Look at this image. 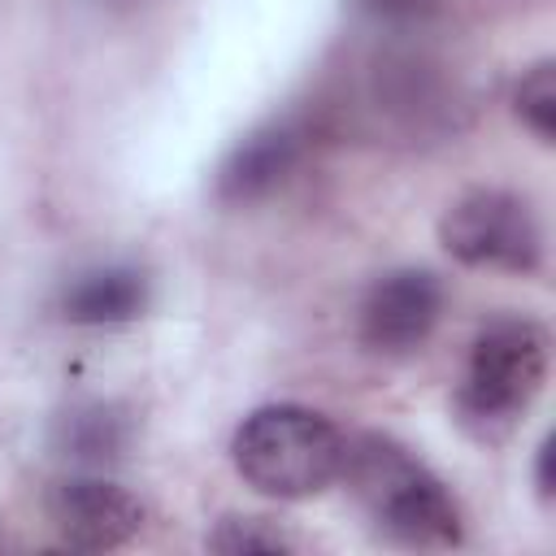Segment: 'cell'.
<instances>
[{"instance_id": "obj_8", "label": "cell", "mask_w": 556, "mask_h": 556, "mask_svg": "<svg viewBox=\"0 0 556 556\" xmlns=\"http://www.w3.org/2000/svg\"><path fill=\"white\" fill-rule=\"evenodd\" d=\"M304 156V130L291 122H274L252 130L243 143H235V152L226 156L222 174H217V195L230 204H248L269 195Z\"/></svg>"}, {"instance_id": "obj_13", "label": "cell", "mask_w": 556, "mask_h": 556, "mask_svg": "<svg viewBox=\"0 0 556 556\" xmlns=\"http://www.w3.org/2000/svg\"><path fill=\"white\" fill-rule=\"evenodd\" d=\"M356 4L387 26H413V22H426L443 9V0H356Z\"/></svg>"}, {"instance_id": "obj_1", "label": "cell", "mask_w": 556, "mask_h": 556, "mask_svg": "<svg viewBox=\"0 0 556 556\" xmlns=\"http://www.w3.org/2000/svg\"><path fill=\"white\" fill-rule=\"evenodd\" d=\"M361 500L365 517L404 547H456L465 534V517L456 495L417 460L404 443L387 434H356L348 439L343 469H339Z\"/></svg>"}, {"instance_id": "obj_10", "label": "cell", "mask_w": 556, "mask_h": 556, "mask_svg": "<svg viewBox=\"0 0 556 556\" xmlns=\"http://www.w3.org/2000/svg\"><path fill=\"white\" fill-rule=\"evenodd\" d=\"M126 439H130V426L109 404H87V408H74L61 417V447L74 460H87V465L117 460Z\"/></svg>"}, {"instance_id": "obj_2", "label": "cell", "mask_w": 556, "mask_h": 556, "mask_svg": "<svg viewBox=\"0 0 556 556\" xmlns=\"http://www.w3.org/2000/svg\"><path fill=\"white\" fill-rule=\"evenodd\" d=\"M343 430L304 404H269L243 417L230 439V460L248 486L274 500H308L343 469Z\"/></svg>"}, {"instance_id": "obj_3", "label": "cell", "mask_w": 556, "mask_h": 556, "mask_svg": "<svg viewBox=\"0 0 556 556\" xmlns=\"http://www.w3.org/2000/svg\"><path fill=\"white\" fill-rule=\"evenodd\" d=\"M552 365V339L539 321L500 317L482 326L469 348L465 382H460V413L482 434L508 430L543 391Z\"/></svg>"}, {"instance_id": "obj_14", "label": "cell", "mask_w": 556, "mask_h": 556, "mask_svg": "<svg viewBox=\"0 0 556 556\" xmlns=\"http://www.w3.org/2000/svg\"><path fill=\"white\" fill-rule=\"evenodd\" d=\"M539 491L552 495V439L539 443Z\"/></svg>"}, {"instance_id": "obj_5", "label": "cell", "mask_w": 556, "mask_h": 556, "mask_svg": "<svg viewBox=\"0 0 556 556\" xmlns=\"http://www.w3.org/2000/svg\"><path fill=\"white\" fill-rule=\"evenodd\" d=\"M365 100H369V113L400 135H439L452 126V113L460 104L456 83H447L439 65L413 52L378 56Z\"/></svg>"}, {"instance_id": "obj_4", "label": "cell", "mask_w": 556, "mask_h": 556, "mask_svg": "<svg viewBox=\"0 0 556 556\" xmlns=\"http://www.w3.org/2000/svg\"><path fill=\"white\" fill-rule=\"evenodd\" d=\"M439 243L473 269L534 274L543 265V226L530 200L500 187H478L447 204L439 222Z\"/></svg>"}, {"instance_id": "obj_12", "label": "cell", "mask_w": 556, "mask_h": 556, "mask_svg": "<svg viewBox=\"0 0 556 556\" xmlns=\"http://www.w3.org/2000/svg\"><path fill=\"white\" fill-rule=\"evenodd\" d=\"M208 547L226 556H269V552H291V539L261 517H226L208 534Z\"/></svg>"}, {"instance_id": "obj_6", "label": "cell", "mask_w": 556, "mask_h": 556, "mask_svg": "<svg viewBox=\"0 0 556 556\" xmlns=\"http://www.w3.org/2000/svg\"><path fill=\"white\" fill-rule=\"evenodd\" d=\"M48 521L65 547L113 552L143 530V504L109 478H65L48 495Z\"/></svg>"}, {"instance_id": "obj_7", "label": "cell", "mask_w": 556, "mask_h": 556, "mask_svg": "<svg viewBox=\"0 0 556 556\" xmlns=\"http://www.w3.org/2000/svg\"><path fill=\"white\" fill-rule=\"evenodd\" d=\"M439 313H443V287L430 269H391L365 291L361 339L374 352L400 356L430 339Z\"/></svg>"}, {"instance_id": "obj_9", "label": "cell", "mask_w": 556, "mask_h": 556, "mask_svg": "<svg viewBox=\"0 0 556 556\" xmlns=\"http://www.w3.org/2000/svg\"><path fill=\"white\" fill-rule=\"evenodd\" d=\"M148 304V278L130 265H104L78 274L61 295V317L74 326H122Z\"/></svg>"}, {"instance_id": "obj_11", "label": "cell", "mask_w": 556, "mask_h": 556, "mask_svg": "<svg viewBox=\"0 0 556 556\" xmlns=\"http://www.w3.org/2000/svg\"><path fill=\"white\" fill-rule=\"evenodd\" d=\"M513 109L539 143H552V135H556V70H552V61H539L521 74V83L513 91Z\"/></svg>"}]
</instances>
